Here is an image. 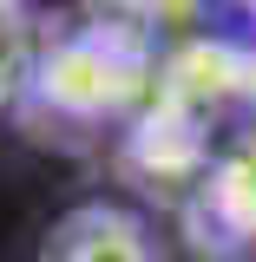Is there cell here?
Wrapping results in <instances>:
<instances>
[{
	"label": "cell",
	"instance_id": "1",
	"mask_svg": "<svg viewBox=\"0 0 256 262\" xmlns=\"http://www.w3.org/2000/svg\"><path fill=\"white\" fill-rule=\"evenodd\" d=\"M33 262H164V249L145 216H131L119 203H79L40 236Z\"/></svg>",
	"mask_w": 256,
	"mask_h": 262
},
{
	"label": "cell",
	"instance_id": "2",
	"mask_svg": "<svg viewBox=\"0 0 256 262\" xmlns=\"http://www.w3.org/2000/svg\"><path fill=\"white\" fill-rule=\"evenodd\" d=\"M0 7H13V0H0Z\"/></svg>",
	"mask_w": 256,
	"mask_h": 262
}]
</instances>
